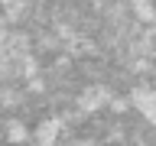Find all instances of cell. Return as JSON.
I'll use <instances>...</instances> for the list:
<instances>
[{
	"instance_id": "6da1fadb",
	"label": "cell",
	"mask_w": 156,
	"mask_h": 146,
	"mask_svg": "<svg viewBox=\"0 0 156 146\" xmlns=\"http://www.w3.org/2000/svg\"><path fill=\"white\" fill-rule=\"evenodd\" d=\"M130 104L136 107V114L143 117L146 123L156 127V91L153 88H133L130 91Z\"/></svg>"
},
{
	"instance_id": "7a4b0ae2",
	"label": "cell",
	"mask_w": 156,
	"mask_h": 146,
	"mask_svg": "<svg viewBox=\"0 0 156 146\" xmlns=\"http://www.w3.org/2000/svg\"><path fill=\"white\" fill-rule=\"evenodd\" d=\"M107 104V91L104 88H85L81 97H78V107L81 110H98V107Z\"/></svg>"
},
{
	"instance_id": "3957f363",
	"label": "cell",
	"mask_w": 156,
	"mask_h": 146,
	"mask_svg": "<svg viewBox=\"0 0 156 146\" xmlns=\"http://www.w3.org/2000/svg\"><path fill=\"white\" fill-rule=\"evenodd\" d=\"M58 130H62L58 120H42V123L36 127V143H39V146H52V143L58 140Z\"/></svg>"
},
{
	"instance_id": "277c9868",
	"label": "cell",
	"mask_w": 156,
	"mask_h": 146,
	"mask_svg": "<svg viewBox=\"0 0 156 146\" xmlns=\"http://www.w3.org/2000/svg\"><path fill=\"white\" fill-rule=\"evenodd\" d=\"M7 133H10V140H13V143H23V140H26V127L20 123V120H10V127H7Z\"/></svg>"
},
{
	"instance_id": "5b68a950",
	"label": "cell",
	"mask_w": 156,
	"mask_h": 146,
	"mask_svg": "<svg viewBox=\"0 0 156 146\" xmlns=\"http://www.w3.org/2000/svg\"><path fill=\"white\" fill-rule=\"evenodd\" d=\"M3 16H7V13H3V10H0V36H3Z\"/></svg>"
}]
</instances>
